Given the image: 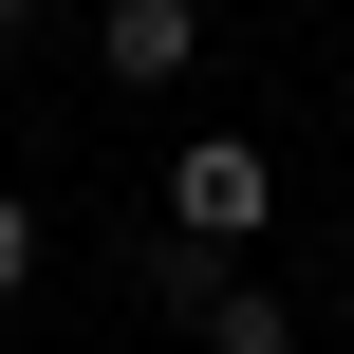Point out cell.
<instances>
[{"mask_svg":"<svg viewBox=\"0 0 354 354\" xmlns=\"http://www.w3.org/2000/svg\"><path fill=\"white\" fill-rule=\"evenodd\" d=\"M261 224H280V149H261V131H187V149H168V243L243 261Z\"/></svg>","mask_w":354,"mask_h":354,"instance_id":"cell-1","label":"cell"},{"mask_svg":"<svg viewBox=\"0 0 354 354\" xmlns=\"http://www.w3.org/2000/svg\"><path fill=\"white\" fill-rule=\"evenodd\" d=\"M93 75L112 93H187L205 75V0H93Z\"/></svg>","mask_w":354,"mask_h":354,"instance_id":"cell-2","label":"cell"},{"mask_svg":"<svg viewBox=\"0 0 354 354\" xmlns=\"http://www.w3.org/2000/svg\"><path fill=\"white\" fill-rule=\"evenodd\" d=\"M187 354H299V299L280 280H205L187 299Z\"/></svg>","mask_w":354,"mask_h":354,"instance_id":"cell-3","label":"cell"},{"mask_svg":"<svg viewBox=\"0 0 354 354\" xmlns=\"http://www.w3.org/2000/svg\"><path fill=\"white\" fill-rule=\"evenodd\" d=\"M19 280H37V205L0 187V299H19Z\"/></svg>","mask_w":354,"mask_h":354,"instance_id":"cell-4","label":"cell"},{"mask_svg":"<svg viewBox=\"0 0 354 354\" xmlns=\"http://www.w3.org/2000/svg\"><path fill=\"white\" fill-rule=\"evenodd\" d=\"M37 37H56V0H0V56H37Z\"/></svg>","mask_w":354,"mask_h":354,"instance_id":"cell-5","label":"cell"}]
</instances>
